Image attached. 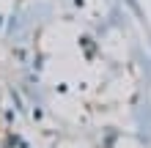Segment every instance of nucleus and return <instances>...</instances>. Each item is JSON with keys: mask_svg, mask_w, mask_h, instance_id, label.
I'll list each match as a JSON object with an SVG mask.
<instances>
[]
</instances>
